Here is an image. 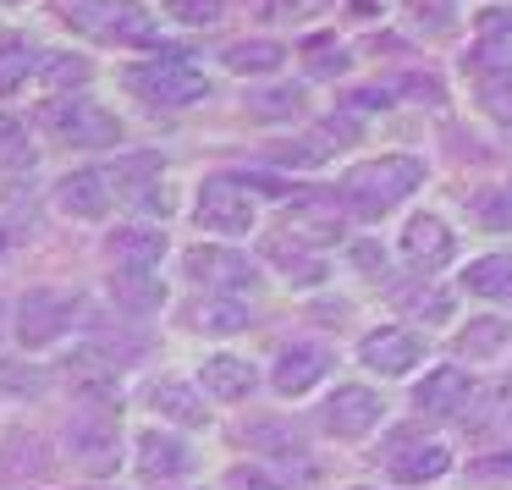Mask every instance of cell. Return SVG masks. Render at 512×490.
<instances>
[{"label": "cell", "instance_id": "obj_1", "mask_svg": "<svg viewBox=\"0 0 512 490\" xmlns=\"http://www.w3.org/2000/svg\"><path fill=\"white\" fill-rule=\"evenodd\" d=\"M424 182V160L413 155H386V160H364V166H353L342 177V204L353 215H386L397 210L402 199H408L413 188Z\"/></svg>", "mask_w": 512, "mask_h": 490}, {"label": "cell", "instance_id": "obj_2", "mask_svg": "<svg viewBox=\"0 0 512 490\" xmlns=\"http://www.w3.org/2000/svg\"><path fill=\"white\" fill-rule=\"evenodd\" d=\"M72 28L100 45H127V50H144L160 39L155 17L138 6V0H72Z\"/></svg>", "mask_w": 512, "mask_h": 490}, {"label": "cell", "instance_id": "obj_3", "mask_svg": "<svg viewBox=\"0 0 512 490\" xmlns=\"http://www.w3.org/2000/svg\"><path fill=\"white\" fill-rule=\"evenodd\" d=\"M127 89L144 105H160V111H182V105L210 100V78L199 67H188V56H166V61H138L127 72Z\"/></svg>", "mask_w": 512, "mask_h": 490}, {"label": "cell", "instance_id": "obj_4", "mask_svg": "<svg viewBox=\"0 0 512 490\" xmlns=\"http://www.w3.org/2000/svg\"><path fill=\"white\" fill-rule=\"evenodd\" d=\"M61 441H67V457L89 479H111L116 468H122V430H116V419H111V413H100V408L72 413Z\"/></svg>", "mask_w": 512, "mask_h": 490}, {"label": "cell", "instance_id": "obj_5", "mask_svg": "<svg viewBox=\"0 0 512 490\" xmlns=\"http://www.w3.org/2000/svg\"><path fill=\"white\" fill-rule=\"evenodd\" d=\"M39 127H45L56 144H72V149H111L122 144V122H116L105 105H89V100H56L39 111Z\"/></svg>", "mask_w": 512, "mask_h": 490}, {"label": "cell", "instance_id": "obj_6", "mask_svg": "<svg viewBox=\"0 0 512 490\" xmlns=\"http://www.w3.org/2000/svg\"><path fill=\"white\" fill-rule=\"evenodd\" d=\"M188 276L199 281V287H210L215 298L226 303H243L259 292V265L248 254H237V248H221V243H204L188 254Z\"/></svg>", "mask_w": 512, "mask_h": 490}, {"label": "cell", "instance_id": "obj_7", "mask_svg": "<svg viewBox=\"0 0 512 490\" xmlns=\"http://www.w3.org/2000/svg\"><path fill=\"white\" fill-rule=\"evenodd\" d=\"M193 221L215 237H243L254 226V199H248V188L237 177H210L199 188V199H193Z\"/></svg>", "mask_w": 512, "mask_h": 490}, {"label": "cell", "instance_id": "obj_8", "mask_svg": "<svg viewBox=\"0 0 512 490\" xmlns=\"http://www.w3.org/2000/svg\"><path fill=\"white\" fill-rule=\"evenodd\" d=\"M83 303L72 298V292L61 287H34L23 303H17V336H23V347H45L56 342L61 331H67L72 320H78Z\"/></svg>", "mask_w": 512, "mask_h": 490}, {"label": "cell", "instance_id": "obj_9", "mask_svg": "<svg viewBox=\"0 0 512 490\" xmlns=\"http://www.w3.org/2000/svg\"><path fill=\"white\" fill-rule=\"evenodd\" d=\"M380 397L369 386H336V397L325 402V430L342 435V441H358V435H369L380 424Z\"/></svg>", "mask_w": 512, "mask_h": 490}, {"label": "cell", "instance_id": "obj_10", "mask_svg": "<svg viewBox=\"0 0 512 490\" xmlns=\"http://www.w3.org/2000/svg\"><path fill=\"white\" fill-rule=\"evenodd\" d=\"M72 391H78L83 402H89V408H100V413H116L122 408V380H116V364L105 353H78L72 358Z\"/></svg>", "mask_w": 512, "mask_h": 490}, {"label": "cell", "instance_id": "obj_11", "mask_svg": "<svg viewBox=\"0 0 512 490\" xmlns=\"http://www.w3.org/2000/svg\"><path fill=\"white\" fill-rule=\"evenodd\" d=\"M111 171H100V166H89V171H67L61 177V188H56V204L67 215H78V221H100L105 210H111Z\"/></svg>", "mask_w": 512, "mask_h": 490}, {"label": "cell", "instance_id": "obj_12", "mask_svg": "<svg viewBox=\"0 0 512 490\" xmlns=\"http://www.w3.org/2000/svg\"><path fill=\"white\" fill-rule=\"evenodd\" d=\"M325 369H331V347H320V342H292L287 353L276 358V391L281 397H303L309 386H320L325 380Z\"/></svg>", "mask_w": 512, "mask_h": 490}, {"label": "cell", "instance_id": "obj_13", "mask_svg": "<svg viewBox=\"0 0 512 490\" xmlns=\"http://www.w3.org/2000/svg\"><path fill=\"white\" fill-rule=\"evenodd\" d=\"M468 397H474V380H468L463 369H430V375L413 386V408L430 413V419H452V413H463Z\"/></svg>", "mask_w": 512, "mask_h": 490}, {"label": "cell", "instance_id": "obj_14", "mask_svg": "<svg viewBox=\"0 0 512 490\" xmlns=\"http://www.w3.org/2000/svg\"><path fill=\"white\" fill-rule=\"evenodd\" d=\"M402 254H408V265L413 270H441L446 259L457 254V243H452V232H446V221L441 215H413L408 221V232H402Z\"/></svg>", "mask_w": 512, "mask_h": 490}, {"label": "cell", "instance_id": "obj_15", "mask_svg": "<svg viewBox=\"0 0 512 490\" xmlns=\"http://www.w3.org/2000/svg\"><path fill=\"white\" fill-rule=\"evenodd\" d=\"M138 474L155 479V485L193 474V452H188V441H177V435H166V430H144V435H138Z\"/></svg>", "mask_w": 512, "mask_h": 490}, {"label": "cell", "instance_id": "obj_16", "mask_svg": "<svg viewBox=\"0 0 512 490\" xmlns=\"http://www.w3.org/2000/svg\"><path fill=\"white\" fill-rule=\"evenodd\" d=\"M292 243H336L342 237V204L336 199H320V193H303L287 215V232Z\"/></svg>", "mask_w": 512, "mask_h": 490}, {"label": "cell", "instance_id": "obj_17", "mask_svg": "<svg viewBox=\"0 0 512 490\" xmlns=\"http://www.w3.org/2000/svg\"><path fill=\"white\" fill-rule=\"evenodd\" d=\"M419 336L413 331H397V325H386V331L364 336V347H358V358H364L369 369H380V375H408L413 364H419Z\"/></svg>", "mask_w": 512, "mask_h": 490}, {"label": "cell", "instance_id": "obj_18", "mask_svg": "<svg viewBox=\"0 0 512 490\" xmlns=\"http://www.w3.org/2000/svg\"><path fill=\"white\" fill-rule=\"evenodd\" d=\"M111 259H116V270H155L166 259V237L155 226H116Z\"/></svg>", "mask_w": 512, "mask_h": 490}, {"label": "cell", "instance_id": "obj_19", "mask_svg": "<svg viewBox=\"0 0 512 490\" xmlns=\"http://www.w3.org/2000/svg\"><path fill=\"white\" fill-rule=\"evenodd\" d=\"M149 408L160 413V419L182 424V430H199L210 413H204V397L193 386H182V380H160V386H149Z\"/></svg>", "mask_w": 512, "mask_h": 490}, {"label": "cell", "instance_id": "obj_20", "mask_svg": "<svg viewBox=\"0 0 512 490\" xmlns=\"http://www.w3.org/2000/svg\"><path fill=\"white\" fill-rule=\"evenodd\" d=\"M254 364L248 358H232V353H215V358H204V391L210 397H221V402H243L248 391H254Z\"/></svg>", "mask_w": 512, "mask_h": 490}, {"label": "cell", "instance_id": "obj_21", "mask_svg": "<svg viewBox=\"0 0 512 490\" xmlns=\"http://www.w3.org/2000/svg\"><path fill=\"white\" fill-rule=\"evenodd\" d=\"M111 298L122 303L127 314H155L166 303V287L155 281V270H116L111 276Z\"/></svg>", "mask_w": 512, "mask_h": 490}, {"label": "cell", "instance_id": "obj_22", "mask_svg": "<svg viewBox=\"0 0 512 490\" xmlns=\"http://www.w3.org/2000/svg\"><path fill=\"white\" fill-rule=\"evenodd\" d=\"M221 61L237 78H265V72H276L281 61H287V50H281L276 39H237V45H226Z\"/></svg>", "mask_w": 512, "mask_h": 490}, {"label": "cell", "instance_id": "obj_23", "mask_svg": "<svg viewBox=\"0 0 512 490\" xmlns=\"http://www.w3.org/2000/svg\"><path fill=\"white\" fill-rule=\"evenodd\" d=\"M446 468H452V452H446L441 441H430V446H408V452L391 457V474H397L402 485H424V479H441Z\"/></svg>", "mask_w": 512, "mask_h": 490}, {"label": "cell", "instance_id": "obj_24", "mask_svg": "<svg viewBox=\"0 0 512 490\" xmlns=\"http://www.w3.org/2000/svg\"><path fill=\"white\" fill-rule=\"evenodd\" d=\"M468 292L479 298H496V303H512V254H485L463 270Z\"/></svg>", "mask_w": 512, "mask_h": 490}, {"label": "cell", "instance_id": "obj_25", "mask_svg": "<svg viewBox=\"0 0 512 490\" xmlns=\"http://www.w3.org/2000/svg\"><path fill=\"white\" fill-rule=\"evenodd\" d=\"M507 336H512V325L496 320V314H485V320H468L463 331H457V353L463 358H490V353L507 347Z\"/></svg>", "mask_w": 512, "mask_h": 490}, {"label": "cell", "instance_id": "obj_26", "mask_svg": "<svg viewBox=\"0 0 512 490\" xmlns=\"http://www.w3.org/2000/svg\"><path fill=\"white\" fill-rule=\"evenodd\" d=\"M265 254H270V265H281L287 276H298V287H314V281H325V265H320L314 254H303L298 243H281V237H270Z\"/></svg>", "mask_w": 512, "mask_h": 490}, {"label": "cell", "instance_id": "obj_27", "mask_svg": "<svg viewBox=\"0 0 512 490\" xmlns=\"http://www.w3.org/2000/svg\"><path fill=\"white\" fill-rule=\"evenodd\" d=\"M248 111L265 116V122H287V116H298V111H303V89H298V83L265 89V94H254V100H248Z\"/></svg>", "mask_w": 512, "mask_h": 490}, {"label": "cell", "instance_id": "obj_28", "mask_svg": "<svg viewBox=\"0 0 512 490\" xmlns=\"http://www.w3.org/2000/svg\"><path fill=\"white\" fill-rule=\"evenodd\" d=\"M474 221L485 232H512V188H485L474 199Z\"/></svg>", "mask_w": 512, "mask_h": 490}, {"label": "cell", "instance_id": "obj_29", "mask_svg": "<svg viewBox=\"0 0 512 490\" xmlns=\"http://www.w3.org/2000/svg\"><path fill=\"white\" fill-rule=\"evenodd\" d=\"M199 331H210V336L248 331V309H243V303H226V298H215V303H204V309H199Z\"/></svg>", "mask_w": 512, "mask_h": 490}, {"label": "cell", "instance_id": "obj_30", "mask_svg": "<svg viewBox=\"0 0 512 490\" xmlns=\"http://www.w3.org/2000/svg\"><path fill=\"white\" fill-rule=\"evenodd\" d=\"M397 303L408 314H419V320H446V314H452V298H446L441 287H402Z\"/></svg>", "mask_w": 512, "mask_h": 490}, {"label": "cell", "instance_id": "obj_31", "mask_svg": "<svg viewBox=\"0 0 512 490\" xmlns=\"http://www.w3.org/2000/svg\"><path fill=\"white\" fill-rule=\"evenodd\" d=\"M28 72H34V56H28L23 39H0V94H12Z\"/></svg>", "mask_w": 512, "mask_h": 490}, {"label": "cell", "instance_id": "obj_32", "mask_svg": "<svg viewBox=\"0 0 512 490\" xmlns=\"http://www.w3.org/2000/svg\"><path fill=\"white\" fill-rule=\"evenodd\" d=\"M0 386H6V391H17V397H45V386H50V380L39 375L34 364H23V358H0Z\"/></svg>", "mask_w": 512, "mask_h": 490}, {"label": "cell", "instance_id": "obj_33", "mask_svg": "<svg viewBox=\"0 0 512 490\" xmlns=\"http://www.w3.org/2000/svg\"><path fill=\"white\" fill-rule=\"evenodd\" d=\"M0 166H34V149H28V127L17 116H0Z\"/></svg>", "mask_w": 512, "mask_h": 490}, {"label": "cell", "instance_id": "obj_34", "mask_svg": "<svg viewBox=\"0 0 512 490\" xmlns=\"http://www.w3.org/2000/svg\"><path fill=\"white\" fill-rule=\"evenodd\" d=\"M226 0H166V17H177L182 28H210L221 23Z\"/></svg>", "mask_w": 512, "mask_h": 490}, {"label": "cell", "instance_id": "obj_35", "mask_svg": "<svg viewBox=\"0 0 512 490\" xmlns=\"http://www.w3.org/2000/svg\"><path fill=\"white\" fill-rule=\"evenodd\" d=\"M353 61H347V45H336V39H309V72L314 78H336V72H347Z\"/></svg>", "mask_w": 512, "mask_h": 490}, {"label": "cell", "instance_id": "obj_36", "mask_svg": "<svg viewBox=\"0 0 512 490\" xmlns=\"http://www.w3.org/2000/svg\"><path fill=\"white\" fill-rule=\"evenodd\" d=\"M408 12L419 17V28H430V34H452V28H457V6H452V0H408Z\"/></svg>", "mask_w": 512, "mask_h": 490}, {"label": "cell", "instance_id": "obj_37", "mask_svg": "<svg viewBox=\"0 0 512 490\" xmlns=\"http://www.w3.org/2000/svg\"><path fill=\"white\" fill-rule=\"evenodd\" d=\"M39 78H45L50 89H67V83H83V78H89V61H83V56H45Z\"/></svg>", "mask_w": 512, "mask_h": 490}, {"label": "cell", "instance_id": "obj_38", "mask_svg": "<svg viewBox=\"0 0 512 490\" xmlns=\"http://www.w3.org/2000/svg\"><path fill=\"white\" fill-rule=\"evenodd\" d=\"M226 490H281V485L265 474V468H254V463H237L232 474H226Z\"/></svg>", "mask_w": 512, "mask_h": 490}, {"label": "cell", "instance_id": "obj_39", "mask_svg": "<svg viewBox=\"0 0 512 490\" xmlns=\"http://www.w3.org/2000/svg\"><path fill=\"white\" fill-rule=\"evenodd\" d=\"M127 199H133L138 210L160 215V221H166V210H171V199H166V188H160V182H144V188H133V193H127Z\"/></svg>", "mask_w": 512, "mask_h": 490}, {"label": "cell", "instance_id": "obj_40", "mask_svg": "<svg viewBox=\"0 0 512 490\" xmlns=\"http://www.w3.org/2000/svg\"><path fill=\"white\" fill-rule=\"evenodd\" d=\"M353 265H358V270H369L375 281H386V270H391V265H386V254H380L375 243H353Z\"/></svg>", "mask_w": 512, "mask_h": 490}, {"label": "cell", "instance_id": "obj_41", "mask_svg": "<svg viewBox=\"0 0 512 490\" xmlns=\"http://www.w3.org/2000/svg\"><path fill=\"white\" fill-rule=\"evenodd\" d=\"M391 94H397V89H386V83H380V89H353V100H347V105H358V111H375V105H391Z\"/></svg>", "mask_w": 512, "mask_h": 490}, {"label": "cell", "instance_id": "obj_42", "mask_svg": "<svg viewBox=\"0 0 512 490\" xmlns=\"http://www.w3.org/2000/svg\"><path fill=\"white\" fill-rule=\"evenodd\" d=\"M314 6H325V0H270V17H303V12H314Z\"/></svg>", "mask_w": 512, "mask_h": 490}, {"label": "cell", "instance_id": "obj_43", "mask_svg": "<svg viewBox=\"0 0 512 490\" xmlns=\"http://www.w3.org/2000/svg\"><path fill=\"white\" fill-rule=\"evenodd\" d=\"M507 28H512V23H507V17H501V12H490V17H485V39L507 34Z\"/></svg>", "mask_w": 512, "mask_h": 490}, {"label": "cell", "instance_id": "obj_44", "mask_svg": "<svg viewBox=\"0 0 512 490\" xmlns=\"http://www.w3.org/2000/svg\"><path fill=\"white\" fill-rule=\"evenodd\" d=\"M12 254V232H6V226H0V259Z\"/></svg>", "mask_w": 512, "mask_h": 490}, {"label": "cell", "instance_id": "obj_45", "mask_svg": "<svg viewBox=\"0 0 512 490\" xmlns=\"http://www.w3.org/2000/svg\"><path fill=\"white\" fill-rule=\"evenodd\" d=\"M490 468H507V474H512V463H490Z\"/></svg>", "mask_w": 512, "mask_h": 490}, {"label": "cell", "instance_id": "obj_46", "mask_svg": "<svg viewBox=\"0 0 512 490\" xmlns=\"http://www.w3.org/2000/svg\"><path fill=\"white\" fill-rule=\"evenodd\" d=\"M507 149H512V122H507Z\"/></svg>", "mask_w": 512, "mask_h": 490}, {"label": "cell", "instance_id": "obj_47", "mask_svg": "<svg viewBox=\"0 0 512 490\" xmlns=\"http://www.w3.org/2000/svg\"><path fill=\"white\" fill-rule=\"evenodd\" d=\"M358 490H364V485H358Z\"/></svg>", "mask_w": 512, "mask_h": 490}]
</instances>
